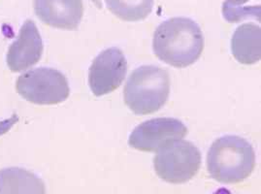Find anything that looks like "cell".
<instances>
[{"mask_svg": "<svg viewBox=\"0 0 261 194\" xmlns=\"http://www.w3.org/2000/svg\"><path fill=\"white\" fill-rule=\"evenodd\" d=\"M44 51L40 32L35 22L27 20L20 27L17 40L7 52V65L12 72L18 73L37 64Z\"/></svg>", "mask_w": 261, "mask_h": 194, "instance_id": "obj_8", "label": "cell"}, {"mask_svg": "<svg viewBox=\"0 0 261 194\" xmlns=\"http://www.w3.org/2000/svg\"><path fill=\"white\" fill-rule=\"evenodd\" d=\"M33 8L43 23L64 31L76 30L84 16L83 0H34Z\"/></svg>", "mask_w": 261, "mask_h": 194, "instance_id": "obj_9", "label": "cell"}, {"mask_svg": "<svg viewBox=\"0 0 261 194\" xmlns=\"http://www.w3.org/2000/svg\"><path fill=\"white\" fill-rule=\"evenodd\" d=\"M253 0H226L222 4L223 18L229 22H239L246 19L260 21V5L249 6Z\"/></svg>", "mask_w": 261, "mask_h": 194, "instance_id": "obj_13", "label": "cell"}, {"mask_svg": "<svg viewBox=\"0 0 261 194\" xmlns=\"http://www.w3.org/2000/svg\"><path fill=\"white\" fill-rule=\"evenodd\" d=\"M201 166V153L194 144L179 140L156 152L153 168L162 181L185 184L193 179Z\"/></svg>", "mask_w": 261, "mask_h": 194, "instance_id": "obj_4", "label": "cell"}, {"mask_svg": "<svg viewBox=\"0 0 261 194\" xmlns=\"http://www.w3.org/2000/svg\"><path fill=\"white\" fill-rule=\"evenodd\" d=\"M152 49L161 62L186 68L197 62L204 49L200 26L191 19L177 17L161 22L153 33Z\"/></svg>", "mask_w": 261, "mask_h": 194, "instance_id": "obj_1", "label": "cell"}, {"mask_svg": "<svg viewBox=\"0 0 261 194\" xmlns=\"http://www.w3.org/2000/svg\"><path fill=\"white\" fill-rule=\"evenodd\" d=\"M111 13L124 21H139L150 16L154 0H104Z\"/></svg>", "mask_w": 261, "mask_h": 194, "instance_id": "obj_12", "label": "cell"}, {"mask_svg": "<svg viewBox=\"0 0 261 194\" xmlns=\"http://www.w3.org/2000/svg\"><path fill=\"white\" fill-rule=\"evenodd\" d=\"M127 61L118 48L101 51L93 60L89 70V86L95 96L116 91L125 79Z\"/></svg>", "mask_w": 261, "mask_h": 194, "instance_id": "obj_7", "label": "cell"}, {"mask_svg": "<svg viewBox=\"0 0 261 194\" xmlns=\"http://www.w3.org/2000/svg\"><path fill=\"white\" fill-rule=\"evenodd\" d=\"M233 57L242 64H254L260 61L261 30L254 23H244L236 29L231 40Z\"/></svg>", "mask_w": 261, "mask_h": 194, "instance_id": "obj_10", "label": "cell"}, {"mask_svg": "<svg viewBox=\"0 0 261 194\" xmlns=\"http://www.w3.org/2000/svg\"><path fill=\"white\" fill-rule=\"evenodd\" d=\"M91 2H93L95 5H96V7L98 8V9H101L102 8V3H101V0H91Z\"/></svg>", "mask_w": 261, "mask_h": 194, "instance_id": "obj_15", "label": "cell"}, {"mask_svg": "<svg viewBox=\"0 0 261 194\" xmlns=\"http://www.w3.org/2000/svg\"><path fill=\"white\" fill-rule=\"evenodd\" d=\"M187 134V126L177 119H152L134 128L128 145L137 151L156 153L169 144L184 139Z\"/></svg>", "mask_w": 261, "mask_h": 194, "instance_id": "obj_6", "label": "cell"}, {"mask_svg": "<svg viewBox=\"0 0 261 194\" xmlns=\"http://www.w3.org/2000/svg\"><path fill=\"white\" fill-rule=\"evenodd\" d=\"M44 193V182L31 171L19 167L0 170V194Z\"/></svg>", "mask_w": 261, "mask_h": 194, "instance_id": "obj_11", "label": "cell"}, {"mask_svg": "<svg viewBox=\"0 0 261 194\" xmlns=\"http://www.w3.org/2000/svg\"><path fill=\"white\" fill-rule=\"evenodd\" d=\"M207 170L221 184H239L254 170L256 157L251 144L236 135H226L212 144L207 153Z\"/></svg>", "mask_w": 261, "mask_h": 194, "instance_id": "obj_2", "label": "cell"}, {"mask_svg": "<svg viewBox=\"0 0 261 194\" xmlns=\"http://www.w3.org/2000/svg\"><path fill=\"white\" fill-rule=\"evenodd\" d=\"M16 90L22 98L36 105L64 102L70 94L67 78L57 69L40 67L20 75Z\"/></svg>", "mask_w": 261, "mask_h": 194, "instance_id": "obj_5", "label": "cell"}, {"mask_svg": "<svg viewBox=\"0 0 261 194\" xmlns=\"http://www.w3.org/2000/svg\"><path fill=\"white\" fill-rule=\"evenodd\" d=\"M19 121V117L17 115H13L9 119L3 120L0 122V136L4 135L5 133L8 132L11 128L18 123Z\"/></svg>", "mask_w": 261, "mask_h": 194, "instance_id": "obj_14", "label": "cell"}, {"mask_svg": "<svg viewBox=\"0 0 261 194\" xmlns=\"http://www.w3.org/2000/svg\"><path fill=\"white\" fill-rule=\"evenodd\" d=\"M170 86L166 69L143 65L131 73L124 86V103L136 115L158 112L168 100Z\"/></svg>", "mask_w": 261, "mask_h": 194, "instance_id": "obj_3", "label": "cell"}]
</instances>
